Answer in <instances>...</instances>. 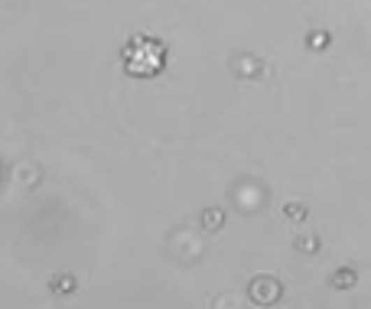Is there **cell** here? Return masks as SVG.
<instances>
[{
	"label": "cell",
	"instance_id": "1",
	"mask_svg": "<svg viewBox=\"0 0 371 309\" xmlns=\"http://www.w3.org/2000/svg\"><path fill=\"white\" fill-rule=\"evenodd\" d=\"M52 290L56 293H72L75 290V280H72L68 273H59V277H52Z\"/></svg>",
	"mask_w": 371,
	"mask_h": 309
}]
</instances>
